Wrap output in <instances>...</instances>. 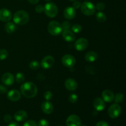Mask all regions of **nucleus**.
Here are the masks:
<instances>
[{
  "instance_id": "f257e3e1",
  "label": "nucleus",
  "mask_w": 126,
  "mask_h": 126,
  "mask_svg": "<svg viewBox=\"0 0 126 126\" xmlns=\"http://www.w3.org/2000/svg\"><path fill=\"white\" fill-rule=\"evenodd\" d=\"M20 91L22 95L26 98H33L38 92L36 86L32 82H26L21 86Z\"/></svg>"
},
{
  "instance_id": "f03ea898",
  "label": "nucleus",
  "mask_w": 126,
  "mask_h": 126,
  "mask_svg": "<svg viewBox=\"0 0 126 126\" xmlns=\"http://www.w3.org/2000/svg\"><path fill=\"white\" fill-rule=\"evenodd\" d=\"M29 15L25 11H17L14 14L13 20L14 23L19 25H23L28 23L29 21Z\"/></svg>"
},
{
  "instance_id": "7ed1b4c3",
  "label": "nucleus",
  "mask_w": 126,
  "mask_h": 126,
  "mask_svg": "<svg viewBox=\"0 0 126 126\" xmlns=\"http://www.w3.org/2000/svg\"><path fill=\"white\" fill-rule=\"evenodd\" d=\"M44 11L46 15L50 18L55 17L58 13V7L55 3L52 2L46 4L44 7Z\"/></svg>"
},
{
  "instance_id": "20e7f679",
  "label": "nucleus",
  "mask_w": 126,
  "mask_h": 126,
  "mask_svg": "<svg viewBox=\"0 0 126 126\" xmlns=\"http://www.w3.org/2000/svg\"><path fill=\"white\" fill-rule=\"evenodd\" d=\"M95 6L94 4L89 1H85L81 4V11L85 16H92L95 13Z\"/></svg>"
},
{
  "instance_id": "39448f33",
  "label": "nucleus",
  "mask_w": 126,
  "mask_h": 126,
  "mask_svg": "<svg viewBox=\"0 0 126 126\" xmlns=\"http://www.w3.org/2000/svg\"><path fill=\"white\" fill-rule=\"evenodd\" d=\"M47 30L50 34L57 36L62 32L61 24L57 21H51L47 25Z\"/></svg>"
},
{
  "instance_id": "423d86ee",
  "label": "nucleus",
  "mask_w": 126,
  "mask_h": 126,
  "mask_svg": "<svg viewBox=\"0 0 126 126\" xmlns=\"http://www.w3.org/2000/svg\"><path fill=\"white\" fill-rule=\"evenodd\" d=\"M108 113L109 116L113 119L119 117L121 113V108L120 105H118V103L111 105L108 109Z\"/></svg>"
},
{
  "instance_id": "0eeeda50",
  "label": "nucleus",
  "mask_w": 126,
  "mask_h": 126,
  "mask_svg": "<svg viewBox=\"0 0 126 126\" xmlns=\"http://www.w3.org/2000/svg\"><path fill=\"white\" fill-rule=\"evenodd\" d=\"M62 63L66 67L71 68L75 66L76 63V59L73 55L70 54H66L63 55L62 59Z\"/></svg>"
},
{
  "instance_id": "6e6552de",
  "label": "nucleus",
  "mask_w": 126,
  "mask_h": 126,
  "mask_svg": "<svg viewBox=\"0 0 126 126\" xmlns=\"http://www.w3.org/2000/svg\"><path fill=\"white\" fill-rule=\"evenodd\" d=\"M66 126H81V120L79 116L75 114H71L68 117L66 121Z\"/></svg>"
},
{
  "instance_id": "1a4fd4ad",
  "label": "nucleus",
  "mask_w": 126,
  "mask_h": 126,
  "mask_svg": "<svg viewBox=\"0 0 126 126\" xmlns=\"http://www.w3.org/2000/svg\"><path fill=\"white\" fill-rule=\"evenodd\" d=\"M55 63V60L54 57L50 55H47L44 57L41 60V66L44 69H49L54 65Z\"/></svg>"
},
{
  "instance_id": "9d476101",
  "label": "nucleus",
  "mask_w": 126,
  "mask_h": 126,
  "mask_svg": "<svg viewBox=\"0 0 126 126\" xmlns=\"http://www.w3.org/2000/svg\"><path fill=\"white\" fill-rule=\"evenodd\" d=\"M88 41L86 38H81L78 39L75 43V48L78 51L84 50L88 46Z\"/></svg>"
},
{
  "instance_id": "9b49d317",
  "label": "nucleus",
  "mask_w": 126,
  "mask_h": 126,
  "mask_svg": "<svg viewBox=\"0 0 126 126\" xmlns=\"http://www.w3.org/2000/svg\"><path fill=\"white\" fill-rule=\"evenodd\" d=\"M12 18V14L11 11L7 9H0V20L4 22H8Z\"/></svg>"
},
{
  "instance_id": "f8f14e48",
  "label": "nucleus",
  "mask_w": 126,
  "mask_h": 126,
  "mask_svg": "<svg viewBox=\"0 0 126 126\" xmlns=\"http://www.w3.org/2000/svg\"><path fill=\"white\" fill-rule=\"evenodd\" d=\"M7 98L12 102H17L20 98L21 94L18 91L13 89L7 92Z\"/></svg>"
},
{
  "instance_id": "ddd939ff",
  "label": "nucleus",
  "mask_w": 126,
  "mask_h": 126,
  "mask_svg": "<svg viewBox=\"0 0 126 126\" xmlns=\"http://www.w3.org/2000/svg\"><path fill=\"white\" fill-rule=\"evenodd\" d=\"M93 105L95 110L97 111H103L105 108V103L103 100V99L99 97L95 98L93 102Z\"/></svg>"
},
{
  "instance_id": "4468645a",
  "label": "nucleus",
  "mask_w": 126,
  "mask_h": 126,
  "mask_svg": "<svg viewBox=\"0 0 126 126\" xmlns=\"http://www.w3.org/2000/svg\"><path fill=\"white\" fill-rule=\"evenodd\" d=\"M63 16L65 18L71 20L76 16V10L71 6L66 7L63 11Z\"/></svg>"
},
{
  "instance_id": "2eb2a0df",
  "label": "nucleus",
  "mask_w": 126,
  "mask_h": 126,
  "mask_svg": "<svg viewBox=\"0 0 126 126\" xmlns=\"http://www.w3.org/2000/svg\"><path fill=\"white\" fill-rule=\"evenodd\" d=\"M2 82L6 86H12L14 82V77L10 73H6L2 76Z\"/></svg>"
},
{
  "instance_id": "dca6fc26",
  "label": "nucleus",
  "mask_w": 126,
  "mask_h": 126,
  "mask_svg": "<svg viewBox=\"0 0 126 126\" xmlns=\"http://www.w3.org/2000/svg\"><path fill=\"white\" fill-rule=\"evenodd\" d=\"M102 99L105 102L110 103L114 100V94L110 90H105L102 94Z\"/></svg>"
},
{
  "instance_id": "f3484780",
  "label": "nucleus",
  "mask_w": 126,
  "mask_h": 126,
  "mask_svg": "<svg viewBox=\"0 0 126 126\" xmlns=\"http://www.w3.org/2000/svg\"><path fill=\"white\" fill-rule=\"evenodd\" d=\"M65 86L66 89L70 91H74L77 89L78 84L75 79L72 78H68L65 81Z\"/></svg>"
},
{
  "instance_id": "a211bd4d",
  "label": "nucleus",
  "mask_w": 126,
  "mask_h": 126,
  "mask_svg": "<svg viewBox=\"0 0 126 126\" xmlns=\"http://www.w3.org/2000/svg\"><path fill=\"white\" fill-rule=\"evenodd\" d=\"M41 108L43 111L44 112L45 114H49L52 113L53 110H54V107H53V105L49 102L48 100L46 101V102H43L41 105Z\"/></svg>"
},
{
  "instance_id": "6ab92c4d",
  "label": "nucleus",
  "mask_w": 126,
  "mask_h": 126,
  "mask_svg": "<svg viewBox=\"0 0 126 126\" xmlns=\"http://www.w3.org/2000/svg\"><path fill=\"white\" fill-rule=\"evenodd\" d=\"M28 117V114L25 111L20 110L16 112L14 114V119L18 122H22L25 120Z\"/></svg>"
},
{
  "instance_id": "aec40b11",
  "label": "nucleus",
  "mask_w": 126,
  "mask_h": 126,
  "mask_svg": "<svg viewBox=\"0 0 126 126\" xmlns=\"http://www.w3.org/2000/svg\"><path fill=\"white\" fill-rule=\"evenodd\" d=\"M62 36L66 42H73L75 39V34L70 30H66L63 32Z\"/></svg>"
},
{
  "instance_id": "412c9836",
  "label": "nucleus",
  "mask_w": 126,
  "mask_h": 126,
  "mask_svg": "<svg viewBox=\"0 0 126 126\" xmlns=\"http://www.w3.org/2000/svg\"><path fill=\"white\" fill-rule=\"evenodd\" d=\"M98 58V54L94 51H90L88 52L87 54L85 55L84 59L86 61L88 62H95Z\"/></svg>"
},
{
  "instance_id": "4be33fe9",
  "label": "nucleus",
  "mask_w": 126,
  "mask_h": 126,
  "mask_svg": "<svg viewBox=\"0 0 126 126\" xmlns=\"http://www.w3.org/2000/svg\"><path fill=\"white\" fill-rule=\"evenodd\" d=\"M17 27H16V24L14 22H7L6 25H5L4 29L5 31L7 32V33H12L16 31Z\"/></svg>"
},
{
  "instance_id": "5701e85b",
  "label": "nucleus",
  "mask_w": 126,
  "mask_h": 126,
  "mask_svg": "<svg viewBox=\"0 0 126 126\" xmlns=\"http://www.w3.org/2000/svg\"><path fill=\"white\" fill-rule=\"evenodd\" d=\"M96 19L98 22H100V23H103V22H105L107 20V16L103 12H98L96 14Z\"/></svg>"
},
{
  "instance_id": "b1692460",
  "label": "nucleus",
  "mask_w": 126,
  "mask_h": 126,
  "mask_svg": "<svg viewBox=\"0 0 126 126\" xmlns=\"http://www.w3.org/2000/svg\"><path fill=\"white\" fill-rule=\"evenodd\" d=\"M124 98V95H123V94L118 93L114 96V100H114V102H116V103H119L123 102Z\"/></svg>"
},
{
  "instance_id": "393cba45",
  "label": "nucleus",
  "mask_w": 126,
  "mask_h": 126,
  "mask_svg": "<svg viewBox=\"0 0 126 126\" xmlns=\"http://www.w3.org/2000/svg\"><path fill=\"white\" fill-rule=\"evenodd\" d=\"M16 81L18 83H22L25 81V75L22 73H18L16 76Z\"/></svg>"
},
{
  "instance_id": "a878e982",
  "label": "nucleus",
  "mask_w": 126,
  "mask_h": 126,
  "mask_svg": "<svg viewBox=\"0 0 126 126\" xmlns=\"http://www.w3.org/2000/svg\"><path fill=\"white\" fill-rule=\"evenodd\" d=\"M39 63L38 62V61H36V60H34V61H32L29 64V67L31 70H38L39 68Z\"/></svg>"
},
{
  "instance_id": "bb28decb",
  "label": "nucleus",
  "mask_w": 126,
  "mask_h": 126,
  "mask_svg": "<svg viewBox=\"0 0 126 126\" xmlns=\"http://www.w3.org/2000/svg\"><path fill=\"white\" fill-rule=\"evenodd\" d=\"M71 29L72 30V32H73V33H79L81 32V30H82V27H81L80 25L76 23V24L73 25Z\"/></svg>"
},
{
  "instance_id": "cd10ccee",
  "label": "nucleus",
  "mask_w": 126,
  "mask_h": 126,
  "mask_svg": "<svg viewBox=\"0 0 126 126\" xmlns=\"http://www.w3.org/2000/svg\"><path fill=\"white\" fill-rule=\"evenodd\" d=\"M62 28V32L66 30H70V29L71 28V24L68 21H65L62 23V24L61 25Z\"/></svg>"
},
{
  "instance_id": "c85d7f7f",
  "label": "nucleus",
  "mask_w": 126,
  "mask_h": 126,
  "mask_svg": "<svg viewBox=\"0 0 126 126\" xmlns=\"http://www.w3.org/2000/svg\"><path fill=\"white\" fill-rule=\"evenodd\" d=\"M8 56V52L6 49H0V60H5Z\"/></svg>"
},
{
  "instance_id": "c756f323",
  "label": "nucleus",
  "mask_w": 126,
  "mask_h": 126,
  "mask_svg": "<svg viewBox=\"0 0 126 126\" xmlns=\"http://www.w3.org/2000/svg\"><path fill=\"white\" fill-rule=\"evenodd\" d=\"M69 101L71 103H75L77 102L78 100V95L75 94H71L69 96Z\"/></svg>"
},
{
  "instance_id": "7c9ffc66",
  "label": "nucleus",
  "mask_w": 126,
  "mask_h": 126,
  "mask_svg": "<svg viewBox=\"0 0 126 126\" xmlns=\"http://www.w3.org/2000/svg\"><path fill=\"white\" fill-rule=\"evenodd\" d=\"M105 4L103 2H100L98 3H97L95 6L96 9H97L99 11H103L105 9Z\"/></svg>"
},
{
  "instance_id": "2f4dec72",
  "label": "nucleus",
  "mask_w": 126,
  "mask_h": 126,
  "mask_svg": "<svg viewBox=\"0 0 126 126\" xmlns=\"http://www.w3.org/2000/svg\"><path fill=\"white\" fill-rule=\"evenodd\" d=\"M52 94L50 91H46V92H44V98H45L46 100H49L51 99L52 98Z\"/></svg>"
},
{
  "instance_id": "473e14b6",
  "label": "nucleus",
  "mask_w": 126,
  "mask_h": 126,
  "mask_svg": "<svg viewBox=\"0 0 126 126\" xmlns=\"http://www.w3.org/2000/svg\"><path fill=\"white\" fill-rule=\"evenodd\" d=\"M49 122L44 119H42L38 122V126H49Z\"/></svg>"
},
{
  "instance_id": "72a5a7b5",
  "label": "nucleus",
  "mask_w": 126,
  "mask_h": 126,
  "mask_svg": "<svg viewBox=\"0 0 126 126\" xmlns=\"http://www.w3.org/2000/svg\"><path fill=\"white\" fill-rule=\"evenodd\" d=\"M23 126H38L36 123L34 121L28 120L24 123Z\"/></svg>"
},
{
  "instance_id": "f704fd0d",
  "label": "nucleus",
  "mask_w": 126,
  "mask_h": 126,
  "mask_svg": "<svg viewBox=\"0 0 126 126\" xmlns=\"http://www.w3.org/2000/svg\"><path fill=\"white\" fill-rule=\"evenodd\" d=\"M35 11L38 13H41L44 11V7L42 5H38V6H36Z\"/></svg>"
},
{
  "instance_id": "c9c22d12",
  "label": "nucleus",
  "mask_w": 126,
  "mask_h": 126,
  "mask_svg": "<svg viewBox=\"0 0 126 126\" xmlns=\"http://www.w3.org/2000/svg\"><path fill=\"white\" fill-rule=\"evenodd\" d=\"M4 120L6 123H9L10 122L12 121V116H11L10 114H6V115L4 116Z\"/></svg>"
},
{
  "instance_id": "e433bc0d",
  "label": "nucleus",
  "mask_w": 126,
  "mask_h": 126,
  "mask_svg": "<svg viewBox=\"0 0 126 126\" xmlns=\"http://www.w3.org/2000/svg\"><path fill=\"white\" fill-rule=\"evenodd\" d=\"M81 4L79 1H76L73 2V7L74 9H79L81 7Z\"/></svg>"
},
{
  "instance_id": "4c0bfd02",
  "label": "nucleus",
  "mask_w": 126,
  "mask_h": 126,
  "mask_svg": "<svg viewBox=\"0 0 126 126\" xmlns=\"http://www.w3.org/2000/svg\"><path fill=\"white\" fill-rule=\"evenodd\" d=\"M7 92V88L3 85H0V94H3Z\"/></svg>"
},
{
  "instance_id": "58836bf2",
  "label": "nucleus",
  "mask_w": 126,
  "mask_h": 126,
  "mask_svg": "<svg viewBox=\"0 0 126 126\" xmlns=\"http://www.w3.org/2000/svg\"><path fill=\"white\" fill-rule=\"evenodd\" d=\"M95 126H110L108 123L105 121H100L97 123Z\"/></svg>"
},
{
  "instance_id": "ea45409f",
  "label": "nucleus",
  "mask_w": 126,
  "mask_h": 126,
  "mask_svg": "<svg viewBox=\"0 0 126 126\" xmlns=\"http://www.w3.org/2000/svg\"><path fill=\"white\" fill-rule=\"evenodd\" d=\"M28 1L32 4H36L39 2V0H28Z\"/></svg>"
},
{
  "instance_id": "a19ab883",
  "label": "nucleus",
  "mask_w": 126,
  "mask_h": 126,
  "mask_svg": "<svg viewBox=\"0 0 126 126\" xmlns=\"http://www.w3.org/2000/svg\"><path fill=\"white\" fill-rule=\"evenodd\" d=\"M7 126H20L19 124L17 123H15V122H13V123H10Z\"/></svg>"
},
{
  "instance_id": "79ce46f5",
  "label": "nucleus",
  "mask_w": 126,
  "mask_h": 126,
  "mask_svg": "<svg viewBox=\"0 0 126 126\" xmlns=\"http://www.w3.org/2000/svg\"><path fill=\"white\" fill-rule=\"evenodd\" d=\"M70 1H76V0H70Z\"/></svg>"
},
{
  "instance_id": "37998d69",
  "label": "nucleus",
  "mask_w": 126,
  "mask_h": 126,
  "mask_svg": "<svg viewBox=\"0 0 126 126\" xmlns=\"http://www.w3.org/2000/svg\"><path fill=\"white\" fill-rule=\"evenodd\" d=\"M45 1H51V0H45Z\"/></svg>"
},
{
  "instance_id": "c03bdc74",
  "label": "nucleus",
  "mask_w": 126,
  "mask_h": 126,
  "mask_svg": "<svg viewBox=\"0 0 126 126\" xmlns=\"http://www.w3.org/2000/svg\"><path fill=\"white\" fill-rule=\"evenodd\" d=\"M81 126H86V125H81Z\"/></svg>"
},
{
  "instance_id": "a18cd8bd",
  "label": "nucleus",
  "mask_w": 126,
  "mask_h": 126,
  "mask_svg": "<svg viewBox=\"0 0 126 126\" xmlns=\"http://www.w3.org/2000/svg\"></svg>"
}]
</instances>
